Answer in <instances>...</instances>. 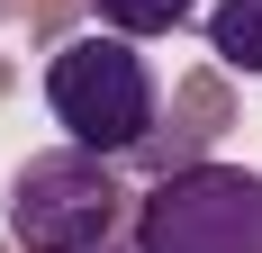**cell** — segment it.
<instances>
[{
	"label": "cell",
	"mask_w": 262,
	"mask_h": 253,
	"mask_svg": "<svg viewBox=\"0 0 262 253\" xmlns=\"http://www.w3.org/2000/svg\"><path fill=\"white\" fill-rule=\"evenodd\" d=\"M46 109L81 154H136L154 136V73H145L136 36H118V27L63 36L46 64Z\"/></svg>",
	"instance_id": "6da1fadb"
},
{
	"label": "cell",
	"mask_w": 262,
	"mask_h": 253,
	"mask_svg": "<svg viewBox=\"0 0 262 253\" xmlns=\"http://www.w3.org/2000/svg\"><path fill=\"white\" fill-rule=\"evenodd\" d=\"M127 181L108 172V154H27L9 172V244L27 253H100L118 244Z\"/></svg>",
	"instance_id": "7a4b0ae2"
},
{
	"label": "cell",
	"mask_w": 262,
	"mask_h": 253,
	"mask_svg": "<svg viewBox=\"0 0 262 253\" xmlns=\"http://www.w3.org/2000/svg\"><path fill=\"white\" fill-rule=\"evenodd\" d=\"M136 253H262V172L190 163L136 199Z\"/></svg>",
	"instance_id": "3957f363"
},
{
	"label": "cell",
	"mask_w": 262,
	"mask_h": 253,
	"mask_svg": "<svg viewBox=\"0 0 262 253\" xmlns=\"http://www.w3.org/2000/svg\"><path fill=\"white\" fill-rule=\"evenodd\" d=\"M226 126H235V91H226V73H217V64H208V73H181V81H172V118L136 145V163H145L154 181H163V172H190Z\"/></svg>",
	"instance_id": "277c9868"
},
{
	"label": "cell",
	"mask_w": 262,
	"mask_h": 253,
	"mask_svg": "<svg viewBox=\"0 0 262 253\" xmlns=\"http://www.w3.org/2000/svg\"><path fill=\"white\" fill-rule=\"evenodd\" d=\"M208 54L235 64V73H262V0H217L208 9Z\"/></svg>",
	"instance_id": "5b68a950"
},
{
	"label": "cell",
	"mask_w": 262,
	"mask_h": 253,
	"mask_svg": "<svg viewBox=\"0 0 262 253\" xmlns=\"http://www.w3.org/2000/svg\"><path fill=\"white\" fill-rule=\"evenodd\" d=\"M100 9V27H118V36H163V27H181L199 0H91Z\"/></svg>",
	"instance_id": "8992f818"
},
{
	"label": "cell",
	"mask_w": 262,
	"mask_h": 253,
	"mask_svg": "<svg viewBox=\"0 0 262 253\" xmlns=\"http://www.w3.org/2000/svg\"><path fill=\"white\" fill-rule=\"evenodd\" d=\"M0 18H27V27H54V18H63V0H0Z\"/></svg>",
	"instance_id": "52a82bcc"
},
{
	"label": "cell",
	"mask_w": 262,
	"mask_h": 253,
	"mask_svg": "<svg viewBox=\"0 0 262 253\" xmlns=\"http://www.w3.org/2000/svg\"><path fill=\"white\" fill-rule=\"evenodd\" d=\"M9 91H18V64H9V54H0V100H9Z\"/></svg>",
	"instance_id": "ba28073f"
},
{
	"label": "cell",
	"mask_w": 262,
	"mask_h": 253,
	"mask_svg": "<svg viewBox=\"0 0 262 253\" xmlns=\"http://www.w3.org/2000/svg\"><path fill=\"white\" fill-rule=\"evenodd\" d=\"M100 253H136V244H100Z\"/></svg>",
	"instance_id": "9c48e42d"
},
{
	"label": "cell",
	"mask_w": 262,
	"mask_h": 253,
	"mask_svg": "<svg viewBox=\"0 0 262 253\" xmlns=\"http://www.w3.org/2000/svg\"><path fill=\"white\" fill-rule=\"evenodd\" d=\"M9 253H27V244H9Z\"/></svg>",
	"instance_id": "30bf717a"
}]
</instances>
